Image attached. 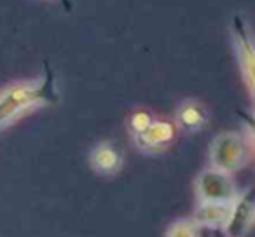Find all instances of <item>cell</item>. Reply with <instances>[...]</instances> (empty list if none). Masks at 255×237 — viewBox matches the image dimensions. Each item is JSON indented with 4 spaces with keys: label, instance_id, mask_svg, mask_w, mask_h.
Listing matches in <instances>:
<instances>
[{
    "label": "cell",
    "instance_id": "cell-1",
    "mask_svg": "<svg viewBox=\"0 0 255 237\" xmlns=\"http://www.w3.org/2000/svg\"><path fill=\"white\" fill-rule=\"evenodd\" d=\"M60 101L56 75L46 67L42 77L11 84L0 91V131H4L25 113Z\"/></svg>",
    "mask_w": 255,
    "mask_h": 237
},
{
    "label": "cell",
    "instance_id": "cell-2",
    "mask_svg": "<svg viewBox=\"0 0 255 237\" xmlns=\"http://www.w3.org/2000/svg\"><path fill=\"white\" fill-rule=\"evenodd\" d=\"M231 37H233V46L236 51L243 80L255 101V35L248 26L247 19L241 16H234L231 25Z\"/></svg>",
    "mask_w": 255,
    "mask_h": 237
},
{
    "label": "cell",
    "instance_id": "cell-3",
    "mask_svg": "<svg viewBox=\"0 0 255 237\" xmlns=\"http://www.w3.org/2000/svg\"><path fill=\"white\" fill-rule=\"evenodd\" d=\"M248 150L243 138L236 133H220L210 145L212 167L224 173H236L247 164Z\"/></svg>",
    "mask_w": 255,
    "mask_h": 237
},
{
    "label": "cell",
    "instance_id": "cell-4",
    "mask_svg": "<svg viewBox=\"0 0 255 237\" xmlns=\"http://www.w3.org/2000/svg\"><path fill=\"white\" fill-rule=\"evenodd\" d=\"M194 188L199 202H233L240 194L231 174L215 167L203 169L196 178Z\"/></svg>",
    "mask_w": 255,
    "mask_h": 237
},
{
    "label": "cell",
    "instance_id": "cell-5",
    "mask_svg": "<svg viewBox=\"0 0 255 237\" xmlns=\"http://www.w3.org/2000/svg\"><path fill=\"white\" fill-rule=\"evenodd\" d=\"M175 140V124L168 121H152L145 131L133 136V143L140 152L157 154L170 147Z\"/></svg>",
    "mask_w": 255,
    "mask_h": 237
},
{
    "label": "cell",
    "instance_id": "cell-6",
    "mask_svg": "<svg viewBox=\"0 0 255 237\" xmlns=\"http://www.w3.org/2000/svg\"><path fill=\"white\" fill-rule=\"evenodd\" d=\"M233 202H199L194 209L192 220L199 229L226 232L233 215Z\"/></svg>",
    "mask_w": 255,
    "mask_h": 237
},
{
    "label": "cell",
    "instance_id": "cell-7",
    "mask_svg": "<svg viewBox=\"0 0 255 237\" xmlns=\"http://www.w3.org/2000/svg\"><path fill=\"white\" fill-rule=\"evenodd\" d=\"M255 216V190L248 188L245 192H240L236 201L233 202V215L231 222L226 229V236L240 237L247 230L252 229V222Z\"/></svg>",
    "mask_w": 255,
    "mask_h": 237
},
{
    "label": "cell",
    "instance_id": "cell-8",
    "mask_svg": "<svg viewBox=\"0 0 255 237\" xmlns=\"http://www.w3.org/2000/svg\"><path fill=\"white\" fill-rule=\"evenodd\" d=\"M123 152L112 142H102L89 152V164L100 176H114L123 167Z\"/></svg>",
    "mask_w": 255,
    "mask_h": 237
},
{
    "label": "cell",
    "instance_id": "cell-9",
    "mask_svg": "<svg viewBox=\"0 0 255 237\" xmlns=\"http://www.w3.org/2000/svg\"><path fill=\"white\" fill-rule=\"evenodd\" d=\"M208 122L206 108L196 99H185L178 105L175 113V126L185 133H198L205 129Z\"/></svg>",
    "mask_w": 255,
    "mask_h": 237
},
{
    "label": "cell",
    "instance_id": "cell-10",
    "mask_svg": "<svg viewBox=\"0 0 255 237\" xmlns=\"http://www.w3.org/2000/svg\"><path fill=\"white\" fill-rule=\"evenodd\" d=\"M164 237H201V229L192 218H178L166 229Z\"/></svg>",
    "mask_w": 255,
    "mask_h": 237
},
{
    "label": "cell",
    "instance_id": "cell-11",
    "mask_svg": "<svg viewBox=\"0 0 255 237\" xmlns=\"http://www.w3.org/2000/svg\"><path fill=\"white\" fill-rule=\"evenodd\" d=\"M152 121H154L152 115H150V112H147V110H138V112H135L131 115V119H129V131H131V136L145 131V129L152 124Z\"/></svg>",
    "mask_w": 255,
    "mask_h": 237
},
{
    "label": "cell",
    "instance_id": "cell-12",
    "mask_svg": "<svg viewBox=\"0 0 255 237\" xmlns=\"http://www.w3.org/2000/svg\"><path fill=\"white\" fill-rule=\"evenodd\" d=\"M241 115V121H243V124L247 126V129L250 131L252 138L255 140V113H240Z\"/></svg>",
    "mask_w": 255,
    "mask_h": 237
},
{
    "label": "cell",
    "instance_id": "cell-13",
    "mask_svg": "<svg viewBox=\"0 0 255 237\" xmlns=\"http://www.w3.org/2000/svg\"><path fill=\"white\" fill-rule=\"evenodd\" d=\"M213 237H229V236H226L224 232H213Z\"/></svg>",
    "mask_w": 255,
    "mask_h": 237
},
{
    "label": "cell",
    "instance_id": "cell-14",
    "mask_svg": "<svg viewBox=\"0 0 255 237\" xmlns=\"http://www.w3.org/2000/svg\"><path fill=\"white\" fill-rule=\"evenodd\" d=\"M252 229H255V216H254V222H252Z\"/></svg>",
    "mask_w": 255,
    "mask_h": 237
}]
</instances>
